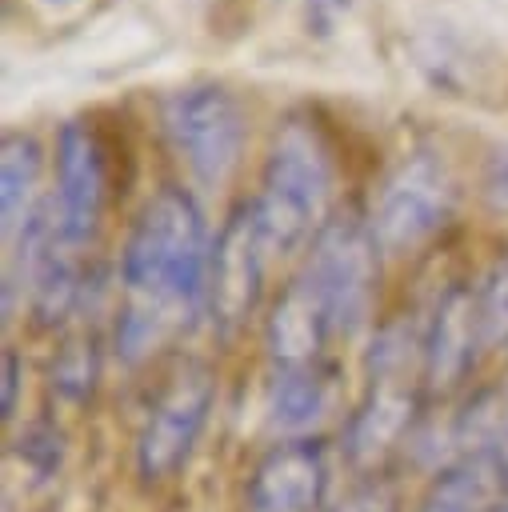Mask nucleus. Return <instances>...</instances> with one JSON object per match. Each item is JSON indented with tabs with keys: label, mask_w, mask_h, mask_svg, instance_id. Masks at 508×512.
Listing matches in <instances>:
<instances>
[{
	"label": "nucleus",
	"mask_w": 508,
	"mask_h": 512,
	"mask_svg": "<svg viewBox=\"0 0 508 512\" xmlns=\"http://www.w3.org/2000/svg\"><path fill=\"white\" fill-rule=\"evenodd\" d=\"M52 388L64 396V400H72V404H80V400H88L92 396V388H96V380H100V340L96 336H68L60 348H56V360H52Z\"/></svg>",
	"instance_id": "4468645a"
},
{
	"label": "nucleus",
	"mask_w": 508,
	"mask_h": 512,
	"mask_svg": "<svg viewBox=\"0 0 508 512\" xmlns=\"http://www.w3.org/2000/svg\"><path fill=\"white\" fill-rule=\"evenodd\" d=\"M420 392V380H364V396L340 428V452L356 476L380 472L384 460L408 444L424 420Z\"/></svg>",
	"instance_id": "9d476101"
},
{
	"label": "nucleus",
	"mask_w": 508,
	"mask_h": 512,
	"mask_svg": "<svg viewBox=\"0 0 508 512\" xmlns=\"http://www.w3.org/2000/svg\"><path fill=\"white\" fill-rule=\"evenodd\" d=\"M324 512H404V492L392 476L372 472V476H356L340 496H332Z\"/></svg>",
	"instance_id": "dca6fc26"
},
{
	"label": "nucleus",
	"mask_w": 508,
	"mask_h": 512,
	"mask_svg": "<svg viewBox=\"0 0 508 512\" xmlns=\"http://www.w3.org/2000/svg\"><path fill=\"white\" fill-rule=\"evenodd\" d=\"M480 196L492 212L508 216V144H496L484 156V172H480Z\"/></svg>",
	"instance_id": "f3484780"
},
{
	"label": "nucleus",
	"mask_w": 508,
	"mask_h": 512,
	"mask_svg": "<svg viewBox=\"0 0 508 512\" xmlns=\"http://www.w3.org/2000/svg\"><path fill=\"white\" fill-rule=\"evenodd\" d=\"M336 148L312 112H288L264 152L260 188L252 196L256 220L276 260L312 244V236L336 216Z\"/></svg>",
	"instance_id": "f03ea898"
},
{
	"label": "nucleus",
	"mask_w": 508,
	"mask_h": 512,
	"mask_svg": "<svg viewBox=\"0 0 508 512\" xmlns=\"http://www.w3.org/2000/svg\"><path fill=\"white\" fill-rule=\"evenodd\" d=\"M44 172V148L32 132H8L0 144V220H4V244H12L32 216L44 204L40 192Z\"/></svg>",
	"instance_id": "ddd939ff"
},
{
	"label": "nucleus",
	"mask_w": 508,
	"mask_h": 512,
	"mask_svg": "<svg viewBox=\"0 0 508 512\" xmlns=\"http://www.w3.org/2000/svg\"><path fill=\"white\" fill-rule=\"evenodd\" d=\"M108 144L100 140L96 124L76 116L64 120L52 148V192H44V216L52 220L56 236L76 252L92 244L104 208H108Z\"/></svg>",
	"instance_id": "0eeeda50"
},
{
	"label": "nucleus",
	"mask_w": 508,
	"mask_h": 512,
	"mask_svg": "<svg viewBox=\"0 0 508 512\" xmlns=\"http://www.w3.org/2000/svg\"><path fill=\"white\" fill-rule=\"evenodd\" d=\"M384 252L368 228V220L352 212H336L304 248L300 268L292 272V288L328 320L336 340H352L376 320Z\"/></svg>",
	"instance_id": "7ed1b4c3"
},
{
	"label": "nucleus",
	"mask_w": 508,
	"mask_h": 512,
	"mask_svg": "<svg viewBox=\"0 0 508 512\" xmlns=\"http://www.w3.org/2000/svg\"><path fill=\"white\" fill-rule=\"evenodd\" d=\"M492 512H508V496H504V500H500V504H496Z\"/></svg>",
	"instance_id": "6ab92c4d"
},
{
	"label": "nucleus",
	"mask_w": 508,
	"mask_h": 512,
	"mask_svg": "<svg viewBox=\"0 0 508 512\" xmlns=\"http://www.w3.org/2000/svg\"><path fill=\"white\" fill-rule=\"evenodd\" d=\"M476 288V316L488 352H508V252L488 264Z\"/></svg>",
	"instance_id": "2eb2a0df"
},
{
	"label": "nucleus",
	"mask_w": 508,
	"mask_h": 512,
	"mask_svg": "<svg viewBox=\"0 0 508 512\" xmlns=\"http://www.w3.org/2000/svg\"><path fill=\"white\" fill-rule=\"evenodd\" d=\"M212 240L200 200L180 188H156L132 216L120 244L124 304L144 308L172 328H192L204 316Z\"/></svg>",
	"instance_id": "f257e3e1"
},
{
	"label": "nucleus",
	"mask_w": 508,
	"mask_h": 512,
	"mask_svg": "<svg viewBox=\"0 0 508 512\" xmlns=\"http://www.w3.org/2000/svg\"><path fill=\"white\" fill-rule=\"evenodd\" d=\"M272 260H276V252H272V244L256 220L252 196H248L228 212L224 228L212 240L204 320L220 336H236L260 312Z\"/></svg>",
	"instance_id": "6e6552de"
},
{
	"label": "nucleus",
	"mask_w": 508,
	"mask_h": 512,
	"mask_svg": "<svg viewBox=\"0 0 508 512\" xmlns=\"http://www.w3.org/2000/svg\"><path fill=\"white\" fill-rule=\"evenodd\" d=\"M212 404H216V372L200 360L180 364L148 404V416L136 432L132 456L140 480L160 484L188 464V456L196 452L208 428Z\"/></svg>",
	"instance_id": "423d86ee"
},
{
	"label": "nucleus",
	"mask_w": 508,
	"mask_h": 512,
	"mask_svg": "<svg viewBox=\"0 0 508 512\" xmlns=\"http://www.w3.org/2000/svg\"><path fill=\"white\" fill-rule=\"evenodd\" d=\"M160 132L188 180L204 192H216L236 176L244 160L248 108L232 88L216 80H192L164 92Z\"/></svg>",
	"instance_id": "20e7f679"
},
{
	"label": "nucleus",
	"mask_w": 508,
	"mask_h": 512,
	"mask_svg": "<svg viewBox=\"0 0 508 512\" xmlns=\"http://www.w3.org/2000/svg\"><path fill=\"white\" fill-rule=\"evenodd\" d=\"M16 392H20V356L4 352V416L16 412Z\"/></svg>",
	"instance_id": "a211bd4d"
},
{
	"label": "nucleus",
	"mask_w": 508,
	"mask_h": 512,
	"mask_svg": "<svg viewBox=\"0 0 508 512\" xmlns=\"http://www.w3.org/2000/svg\"><path fill=\"white\" fill-rule=\"evenodd\" d=\"M340 380L328 360L320 364H272L264 384V424L276 440L316 436V428L336 412Z\"/></svg>",
	"instance_id": "f8f14e48"
},
{
	"label": "nucleus",
	"mask_w": 508,
	"mask_h": 512,
	"mask_svg": "<svg viewBox=\"0 0 508 512\" xmlns=\"http://www.w3.org/2000/svg\"><path fill=\"white\" fill-rule=\"evenodd\" d=\"M460 184L448 156L432 144L408 148L380 180L368 228L388 260L428 248L456 216Z\"/></svg>",
	"instance_id": "39448f33"
},
{
	"label": "nucleus",
	"mask_w": 508,
	"mask_h": 512,
	"mask_svg": "<svg viewBox=\"0 0 508 512\" xmlns=\"http://www.w3.org/2000/svg\"><path fill=\"white\" fill-rule=\"evenodd\" d=\"M484 336H480V316H476V288L468 284H448L436 292L428 316H424V360H420V384L432 396H448L468 384L476 372Z\"/></svg>",
	"instance_id": "9b49d317"
},
{
	"label": "nucleus",
	"mask_w": 508,
	"mask_h": 512,
	"mask_svg": "<svg viewBox=\"0 0 508 512\" xmlns=\"http://www.w3.org/2000/svg\"><path fill=\"white\" fill-rule=\"evenodd\" d=\"M328 504L332 456L320 436L272 440L244 480L248 512H324Z\"/></svg>",
	"instance_id": "1a4fd4ad"
}]
</instances>
